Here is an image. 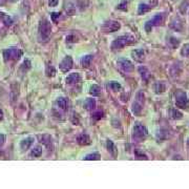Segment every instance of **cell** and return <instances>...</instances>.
<instances>
[{"instance_id":"cell-7","label":"cell","mask_w":189,"mask_h":189,"mask_svg":"<svg viewBox=\"0 0 189 189\" xmlns=\"http://www.w3.org/2000/svg\"><path fill=\"white\" fill-rule=\"evenodd\" d=\"M143 102H144V94L142 91H139L137 95V99L136 101L132 104V111L135 115H139L142 111V106H143Z\"/></svg>"},{"instance_id":"cell-26","label":"cell","mask_w":189,"mask_h":189,"mask_svg":"<svg viewBox=\"0 0 189 189\" xmlns=\"http://www.w3.org/2000/svg\"><path fill=\"white\" fill-rule=\"evenodd\" d=\"M127 0H122L121 2L118 4V6H117V9L120 10V11H127Z\"/></svg>"},{"instance_id":"cell-36","label":"cell","mask_w":189,"mask_h":189,"mask_svg":"<svg viewBox=\"0 0 189 189\" xmlns=\"http://www.w3.org/2000/svg\"><path fill=\"white\" fill-rule=\"evenodd\" d=\"M152 29V24L150 23V21L146 22V24H145V30H146V32H150Z\"/></svg>"},{"instance_id":"cell-32","label":"cell","mask_w":189,"mask_h":189,"mask_svg":"<svg viewBox=\"0 0 189 189\" xmlns=\"http://www.w3.org/2000/svg\"><path fill=\"white\" fill-rule=\"evenodd\" d=\"M182 54L184 56H186V57H189V43L184 45V47L182 50Z\"/></svg>"},{"instance_id":"cell-17","label":"cell","mask_w":189,"mask_h":189,"mask_svg":"<svg viewBox=\"0 0 189 189\" xmlns=\"http://www.w3.org/2000/svg\"><path fill=\"white\" fill-rule=\"evenodd\" d=\"M96 107V100L94 98H89L86 99L85 102H84V108L87 109V111H93Z\"/></svg>"},{"instance_id":"cell-16","label":"cell","mask_w":189,"mask_h":189,"mask_svg":"<svg viewBox=\"0 0 189 189\" xmlns=\"http://www.w3.org/2000/svg\"><path fill=\"white\" fill-rule=\"evenodd\" d=\"M57 105L60 109H62V111H67V108H68L67 99L64 98V97H60V98H58L57 99Z\"/></svg>"},{"instance_id":"cell-9","label":"cell","mask_w":189,"mask_h":189,"mask_svg":"<svg viewBox=\"0 0 189 189\" xmlns=\"http://www.w3.org/2000/svg\"><path fill=\"white\" fill-rule=\"evenodd\" d=\"M117 64H118L119 67L123 71H125V73H130V71L134 70V65H132V63L127 59H119Z\"/></svg>"},{"instance_id":"cell-37","label":"cell","mask_w":189,"mask_h":189,"mask_svg":"<svg viewBox=\"0 0 189 189\" xmlns=\"http://www.w3.org/2000/svg\"><path fill=\"white\" fill-rule=\"evenodd\" d=\"M4 142H6V136L2 135V134H0V147L4 144Z\"/></svg>"},{"instance_id":"cell-29","label":"cell","mask_w":189,"mask_h":189,"mask_svg":"<svg viewBox=\"0 0 189 189\" xmlns=\"http://www.w3.org/2000/svg\"><path fill=\"white\" fill-rule=\"evenodd\" d=\"M75 12H76V7L74 6L73 4L68 3L67 6H66V13H67L68 15H73Z\"/></svg>"},{"instance_id":"cell-11","label":"cell","mask_w":189,"mask_h":189,"mask_svg":"<svg viewBox=\"0 0 189 189\" xmlns=\"http://www.w3.org/2000/svg\"><path fill=\"white\" fill-rule=\"evenodd\" d=\"M81 80V76L80 74L78 73H71L70 75L66 77V83L67 84H75V83H78L80 82Z\"/></svg>"},{"instance_id":"cell-15","label":"cell","mask_w":189,"mask_h":189,"mask_svg":"<svg viewBox=\"0 0 189 189\" xmlns=\"http://www.w3.org/2000/svg\"><path fill=\"white\" fill-rule=\"evenodd\" d=\"M106 146H107V150H108L109 154H111L112 157L116 158L117 155H118V149H117V147H116V145H115L114 142L111 141V140H107Z\"/></svg>"},{"instance_id":"cell-19","label":"cell","mask_w":189,"mask_h":189,"mask_svg":"<svg viewBox=\"0 0 189 189\" xmlns=\"http://www.w3.org/2000/svg\"><path fill=\"white\" fill-rule=\"evenodd\" d=\"M132 57H134V59L136 61L141 62V61H143V59H144V52H143V50H135V52H132Z\"/></svg>"},{"instance_id":"cell-2","label":"cell","mask_w":189,"mask_h":189,"mask_svg":"<svg viewBox=\"0 0 189 189\" xmlns=\"http://www.w3.org/2000/svg\"><path fill=\"white\" fill-rule=\"evenodd\" d=\"M39 38L41 41H47L50 38V33H52V25L50 22L46 19H43L39 24Z\"/></svg>"},{"instance_id":"cell-34","label":"cell","mask_w":189,"mask_h":189,"mask_svg":"<svg viewBox=\"0 0 189 189\" xmlns=\"http://www.w3.org/2000/svg\"><path fill=\"white\" fill-rule=\"evenodd\" d=\"M22 67H23V70H27L29 68H30V61L29 59L25 60L23 62V66H22Z\"/></svg>"},{"instance_id":"cell-13","label":"cell","mask_w":189,"mask_h":189,"mask_svg":"<svg viewBox=\"0 0 189 189\" xmlns=\"http://www.w3.org/2000/svg\"><path fill=\"white\" fill-rule=\"evenodd\" d=\"M163 22H164V14H163V13H161V14H157L151 20H150V23L152 24V26L161 25Z\"/></svg>"},{"instance_id":"cell-14","label":"cell","mask_w":189,"mask_h":189,"mask_svg":"<svg viewBox=\"0 0 189 189\" xmlns=\"http://www.w3.org/2000/svg\"><path fill=\"white\" fill-rule=\"evenodd\" d=\"M77 141L80 145H89L90 144V138L87 134H80L77 137Z\"/></svg>"},{"instance_id":"cell-20","label":"cell","mask_w":189,"mask_h":189,"mask_svg":"<svg viewBox=\"0 0 189 189\" xmlns=\"http://www.w3.org/2000/svg\"><path fill=\"white\" fill-rule=\"evenodd\" d=\"M152 7V6H149V4H146V3H141L139 6V10H138V13H139L140 15L141 14H144V13H146L149 11L150 9Z\"/></svg>"},{"instance_id":"cell-40","label":"cell","mask_w":189,"mask_h":189,"mask_svg":"<svg viewBox=\"0 0 189 189\" xmlns=\"http://www.w3.org/2000/svg\"><path fill=\"white\" fill-rule=\"evenodd\" d=\"M7 1H16V0H7Z\"/></svg>"},{"instance_id":"cell-6","label":"cell","mask_w":189,"mask_h":189,"mask_svg":"<svg viewBox=\"0 0 189 189\" xmlns=\"http://www.w3.org/2000/svg\"><path fill=\"white\" fill-rule=\"evenodd\" d=\"M121 24L118 21H115V20H109V21L104 22V24L102 25V30L106 33H114L117 32L118 30H120Z\"/></svg>"},{"instance_id":"cell-33","label":"cell","mask_w":189,"mask_h":189,"mask_svg":"<svg viewBox=\"0 0 189 189\" xmlns=\"http://www.w3.org/2000/svg\"><path fill=\"white\" fill-rule=\"evenodd\" d=\"M59 3V0H48V6L50 7H55L58 6Z\"/></svg>"},{"instance_id":"cell-28","label":"cell","mask_w":189,"mask_h":189,"mask_svg":"<svg viewBox=\"0 0 189 189\" xmlns=\"http://www.w3.org/2000/svg\"><path fill=\"white\" fill-rule=\"evenodd\" d=\"M55 74H56V70H55V68H54V66L48 65L46 67V75L48 77H53V76H55Z\"/></svg>"},{"instance_id":"cell-27","label":"cell","mask_w":189,"mask_h":189,"mask_svg":"<svg viewBox=\"0 0 189 189\" xmlns=\"http://www.w3.org/2000/svg\"><path fill=\"white\" fill-rule=\"evenodd\" d=\"M59 18H60V13H58V12H53L52 14H50V19H52L53 23H57L58 20H59Z\"/></svg>"},{"instance_id":"cell-30","label":"cell","mask_w":189,"mask_h":189,"mask_svg":"<svg viewBox=\"0 0 189 189\" xmlns=\"http://www.w3.org/2000/svg\"><path fill=\"white\" fill-rule=\"evenodd\" d=\"M66 41L68 43H75V42H77L78 40L75 35H68L67 37H66Z\"/></svg>"},{"instance_id":"cell-5","label":"cell","mask_w":189,"mask_h":189,"mask_svg":"<svg viewBox=\"0 0 189 189\" xmlns=\"http://www.w3.org/2000/svg\"><path fill=\"white\" fill-rule=\"evenodd\" d=\"M147 136V129L145 126H143L142 124L138 123L135 125L134 127V135H132V137H134L135 140H137V141H140V140L144 139L145 137Z\"/></svg>"},{"instance_id":"cell-4","label":"cell","mask_w":189,"mask_h":189,"mask_svg":"<svg viewBox=\"0 0 189 189\" xmlns=\"http://www.w3.org/2000/svg\"><path fill=\"white\" fill-rule=\"evenodd\" d=\"M175 105L179 108H188L189 107V101H188V98L186 96L185 93L183 91H179L175 95Z\"/></svg>"},{"instance_id":"cell-25","label":"cell","mask_w":189,"mask_h":189,"mask_svg":"<svg viewBox=\"0 0 189 189\" xmlns=\"http://www.w3.org/2000/svg\"><path fill=\"white\" fill-rule=\"evenodd\" d=\"M108 87L112 90H119V89H121V84L116 82V81H112L108 84Z\"/></svg>"},{"instance_id":"cell-23","label":"cell","mask_w":189,"mask_h":189,"mask_svg":"<svg viewBox=\"0 0 189 189\" xmlns=\"http://www.w3.org/2000/svg\"><path fill=\"white\" fill-rule=\"evenodd\" d=\"M101 159V155L99 152H94V154H89L87 155H85L84 160L86 161H93V160H100Z\"/></svg>"},{"instance_id":"cell-22","label":"cell","mask_w":189,"mask_h":189,"mask_svg":"<svg viewBox=\"0 0 189 189\" xmlns=\"http://www.w3.org/2000/svg\"><path fill=\"white\" fill-rule=\"evenodd\" d=\"M89 94L93 95L94 97H96V96H100V94H101V89H100V87H99V85H97V84H94V85L90 87V90H89Z\"/></svg>"},{"instance_id":"cell-8","label":"cell","mask_w":189,"mask_h":189,"mask_svg":"<svg viewBox=\"0 0 189 189\" xmlns=\"http://www.w3.org/2000/svg\"><path fill=\"white\" fill-rule=\"evenodd\" d=\"M74 65V61H73V58L70 57V56H66V57L63 59L62 61L60 62L59 64V68L62 71H68L70 70H71V67H73Z\"/></svg>"},{"instance_id":"cell-3","label":"cell","mask_w":189,"mask_h":189,"mask_svg":"<svg viewBox=\"0 0 189 189\" xmlns=\"http://www.w3.org/2000/svg\"><path fill=\"white\" fill-rule=\"evenodd\" d=\"M21 56H22V50L17 47H11L3 50V58L6 62H7V61L19 60Z\"/></svg>"},{"instance_id":"cell-38","label":"cell","mask_w":189,"mask_h":189,"mask_svg":"<svg viewBox=\"0 0 189 189\" xmlns=\"http://www.w3.org/2000/svg\"><path fill=\"white\" fill-rule=\"evenodd\" d=\"M2 119H3V111L0 109V120H2Z\"/></svg>"},{"instance_id":"cell-41","label":"cell","mask_w":189,"mask_h":189,"mask_svg":"<svg viewBox=\"0 0 189 189\" xmlns=\"http://www.w3.org/2000/svg\"><path fill=\"white\" fill-rule=\"evenodd\" d=\"M187 144H188V146H189V139H188V141H187Z\"/></svg>"},{"instance_id":"cell-39","label":"cell","mask_w":189,"mask_h":189,"mask_svg":"<svg viewBox=\"0 0 189 189\" xmlns=\"http://www.w3.org/2000/svg\"><path fill=\"white\" fill-rule=\"evenodd\" d=\"M6 1H7V0H0V6H1V4H3V3H6Z\"/></svg>"},{"instance_id":"cell-1","label":"cell","mask_w":189,"mask_h":189,"mask_svg":"<svg viewBox=\"0 0 189 189\" xmlns=\"http://www.w3.org/2000/svg\"><path fill=\"white\" fill-rule=\"evenodd\" d=\"M136 40L132 36L130 35H123V36H120V37L116 38L114 40V42L111 43V48L112 50H121L127 45H130L132 44Z\"/></svg>"},{"instance_id":"cell-21","label":"cell","mask_w":189,"mask_h":189,"mask_svg":"<svg viewBox=\"0 0 189 189\" xmlns=\"http://www.w3.org/2000/svg\"><path fill=\"white\" fill-rule=\"evenodd\" d=\"M41 155H42V147H40V146L34 147L32 149V151H30V155L34 158H39Z\"/></svg>"},{"instance_id":"cell-18","label":"cell","mask_w":189,"mask_h":189,"mask_svg":"<svg viewBox=\"0 0 189 189\" xmlns=\"http://www.w3.org/2000/svg\"><path fill=\"white\" fill-rule=\"evenodd\" d=\"M91 61H93V56H91V55H85V56H83V57L81 58L80 63H81V65H82V66L88 67V66L90 65Z\"/></svg>"},{"instance_id":"cell-10","label":"cell","mask_w":189,"mask_h":189,"mask_svg":"<svg viewBox=\"0 0 189 189\" xmlns=\"http://www.w3.org/2000/svg\"><path fill=\"white\" fill-rule=\"evenodd\" d=\"M34 141H35V138L34 137L25 138V139H23L21 142H20V148H21L22 150H27L33 145Z\"/></svg>"},{"instance_id":"cell-24","label":"cell","mask_w":189,"mask_h":189,"mask_svg":"<svg viewBox=\"0 0 189 189\" xmlns=\"http://www.w3.org/2000/svg\"><path fill=\"white\" fill-rule=\"evenodd\" d=\"M165 88H166V86L163 82H158L155 86V89L157 93H163V91L165 90Z\"/></svg>"},{"instance_id":"cell-31","label":"cell","mask_w":189,"mask_h":189,"mask_svg":"<svg viewBox=\"0 0 189 189\" xmlns=\"http://www.w3.org/2000/svg\"><path fill=\"white\" fill-rule=\"evenodd\" d=\"M171 115H172V118L173 119H180L181 117H182V114H181V112H179L177 109H173V111H171Z\"/></svg>"},{"instance_id":"cell-12","label":"cell","mask_w":189,"mask_h":189,"mask_svg":"<svg viewBox=\"0 0 189 189\" xmlns=\"http://www.w3.org/2000/svg\"><path fill=\"white\" fill-rule=\"evenodd\" d=\"M0 20H1L6 26H11V25L14 23L13 18L10 16L9 14H6V13H3V12H0Z\"/></svg>"},{"instance_id":"cell-35","label":"cell","mask_w":189,"mask_h":189,"mask_svg":"<svg viewBox=\"0 0 189 189\" xmlns=\"http://www.w3.org/2000/svg\"><path fill=\"white\" fill-rule=\"evenodd\" d=\"M102 115H103V112H102V111H97V112H95V114H94L93 118L96 119V120H99V119L102 118Z\"/></svg>"}]
</instances>
